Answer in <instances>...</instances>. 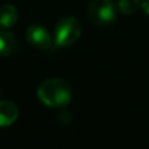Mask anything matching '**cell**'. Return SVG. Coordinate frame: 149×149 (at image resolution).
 I'll return each mask as SVG.
<instances>
[{"label": "cell", "instance_id": "7", "mask_svg": "<svg viewBox=\"0 0 149 149\" xmlns=\"http://www.w3.org/2000/svg\"><path fill=\"white\" fill-rule=\"evenodd\" d=\"M17 49V41L9 31L0 30V56L12 55Z\"/></svg>", "mask_w": 149, "mask_h": 149}, {"label": "cell", "instance_id": "2", "mask_svg": "<svg viewBox=\"0 0 149 149\" xmlns=\"http://www.w3.org/2000/svg\"><path fill=\"white\" fill-rule=\"evenodd\" d=\"M81 36V25L79 20L73 16H67L59 20L55 26L54 41L56 46L70 47L79 41Z\"/></svg>", "mask_w": 149, "mask_h": 149}, {"label": "cell", "instance_id": "9", "mask_svg": "<svg viewBox=\"0 0 149 149\" xmlns=\"http://www.w3.org/2000/svg\"><path fill=\"white\" fill-rule=\"evenodd\" d=\"M141 9H143V12L145 13V15H148L149 16V0H143L141 1Z\"/></svg>", "mask_w": 149, "mask_h": 149}, {"label": "cell", "instance_id": "5", "mask_svg": "<svg viewBox=\"0 0 149 149\" xmlns=\"http://www.w3.org/2000/svg\"><path fill=\"white\" fill-rule=\"evenodd\" d=\"M18 118V107L9 100L0 101V127H8Z\"/></svg>", "mask_w": 149, "mask_h": 149}, {"label": "cell", "instance_id": "6", "mask_svg": "<svg viewBox=\"0 0 149 149\" xmlns=\"http://www.w3.org/2000/svg\"><path fill=\"white\" fill-rule=\"evenodd\" d=\"M18 12L15 5L5 4L0 7V29H9L17 22Z\"/></svg>", "mask_w": 149, "mask_h": 149}, {"label": "cell", "instance_id": "8", "mask_svg": "<svg viewBox=\"0 0 149 149\" xmlns=\"http://www.w3.org/2000/svg\"><path fill=\"white\" fill-rule=\"evenodd\" d=\"M140 7V0H119L118 10L123 15H134Z\"/></svg>", "mask_w": 149, "mask_h": 149}, {"label": "cell", "instance_id": "3", "mask_svg": "<svg viewBox=\"0 0 149 149\" xmlns=\"http://www.w3.org/2000/svg\"><path fill=\"white\" fill-rule=\"evenodd\" d=\"M88 16L95 25H109L115 20L116 8L111 0H92L88 8Z\"/></svg>", "mask_w": 149, "mask_h": 149}, {"label": "cell", "instance_id": "4", "mask_svg": "<svg viewBox=\"0 0 149 149\" xmlns=\"http://www.w3.org/2000/svg\"><path fill=\"white\" fill-rule=\"evenodd\" d=\"M26 39H28V42L31 46L41 50L50 49L52 45L51 34L49 33V30L45 26H41V25L29 26L28 30H26Z\"/></svg>", "mask_w": 149, "mask_h": 149}, {"label": "cell", "instance_id": "1", "mask_svg": "<svg viewBox=\"0 0 149 149\" xmlns=\"http://www.w3.org/2000/svg\"><path fill=\"white\" fill-rule=\"evenodd\" d=\"M37 95L39 101L49 107L62 109L71 102L72 89L65 80L51 77V79L45 80L38 86Z\"/></svg>", "mask_w": 149, "mask_h": 149}]
</instances>
